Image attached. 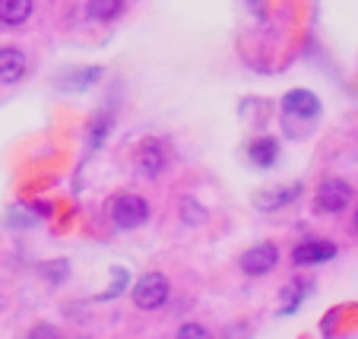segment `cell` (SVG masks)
<instances>
[{"label":"cell","instance_id":"obj_1","mask_svg":"<svg viewBox=\"0 0 358 339\" xmlns=\"http://www.w3.org/2000/svg\"><path fill=\"white\" fill-rule=\"evenodd\" d=\"M169 292H171L169 279H165L162 273H146V276L134 285V305L140 308V311H156V308H162L165 301H169Z\"/></svg>","mask_w":358,"mask_h":339},{"label":"cell","instance_id":"obj_11","mask_svg":"<svg viewBox=\"0 0 358 339\" xmlns=\"http://www.w3.org/2000/svg\"><path fill=\"white\" fill-rule=\"evenodd\" d=\"M124 10V0H89V16L95 22H111Z\"/></svg>","mask_w":358,"mask_h":339},{"label":"cell","instance_id":"obj_3","mask_svg":"<svg viewBox=\"0 0 358 339\" xmlns=\"http://www.w3.org/2000/svg\"><path fill=\"white\" fill-rule=\"evenodd\" d=\"M349 203H352V187L343 178H327L317 187V194H314L317 212H343Z\"/></svg>","mask_w":358,"mask_h":339},{"label":"cell","instance_id":"obj_14","mask_svg":"<svg viewBox=\"0 0 358 339\" xmlns=\"http://www.w3.org/2000/svg\"><path fill=\"white\" fill-rule=\"evenodd\" d=\"M175 339H213V336H210V330H206L203 324H184L181 330H178Z\"/></svg>","mask_w":358,"mask_h":339},{"label":"cell","instance_id":"obj_15","mask_svg":"<svg viewBox=\"0 0 358 339\" xmlns=\"http://www.w3.org/2000/svg\"><path fill=\"white\" fill-rule=\"evenodd\" d=\"M29 339H61V333H57L51 324H38L32 333H29Z\"/></svg>","mask_w":358,"mask_h":339},{"label":"cell","instance_id":"obj_13","mask_svg":"<svg viewBox=\"0 0 358 339\" xmlns=\"http://www.w3.org/2000/svg\"><path fill=\"white\" fill-rule=\"evenodd\" d=\"M304 292H308V282H304V279H295V282H292L289 289H285V308H282V311H285V314L295 311L298 301L304 298Z\"/></svg>","mask_w":358,"mask_h":339},{"label":"cell","instance_id":"obj_6","mask_svg":"<svg viewBox=\"0 0 358 339\" xmlns=\"http://www.w3.org/2000/svg\"><path fill=\"white\" fill-rule=\"evenodd\" d=\"M165 165H169V152H165V143L159 140H146L140 146V152H136V168L143 171L146 178H156L165 171Z\"/></svg>","mask_w":358,"mask_h":339},{"label":"cell","instance_id":"obj_7","mask_svg":"<svg viewBox=\"0 0 358 339\" xmlns=\"http://www.w3.org/2000/svg\"><path fill=\"white\" fill-rule=\"evenodd\" d=\"M282 111L289 117H301V121H308V117H317L320 102H317V95L308 92V89H295V92H289L282 99Z\"/></svg>","mask_w":358,"mask_h":339},{"label":"cell","instance_id":"obj_12","mask_svg":"<svg viewBox=\"0 0 358 339\" xmlns=\"http://www.w3.org/2000/svg\"><path fill=\"white\" fill-rule=\"evenodd\" d=\"M298 194H301V187L298 184H292V187H285V190H266V194H260V210H276V206H285L289 200H295Z\"/></svg>","mask_w":358,"mask_h":339},{"label":"cell","instance_id":"obj_8","mask_svg":"<svg viewBox=\"0 0 358 339\" xmlns=\"http://www.w3.org/2000/svg\"><path fill=\"white\" fill-rule=\"evenodd\" d=\"M22 73H26V55L16 48H0V82L3 86L20 82Z\"/></svg>","mask_w":358,"mask_h":339},{"label":"cell","instance_id":"obj_10","mask_svg":"<svg viewBox=\"0 0 358 339\" xmlns=\"http://www.w3.org/2000/svg\"><path fill=\"white\" fill-rule=\"evenodd\" d=\"M32 16V0H0V22L3 26H22Z\"/></svg>","mask_w":358,"mask_h":339},{"label":"cell","instance_id":"obj_2","mask_svg":"<svg viewBox=\"0 0 358 339\" xmlns=\"http://www.w3.org/2000/svg\"><path fill=\"white\" fill-rule=\"evenodd\" d=\"M111 219H115L117 229H140L149 219V203L136 194H121L111 203Z\"/></svg>","mask_w":358,"mask_h":339},{"label":"cell","instance_id":"obj_4","mask_svg":"<svg viewBox=\"0 0 358 339\" xmlns=\"http://www.w3.org/2000/svg\"><path fill=\"white\" fill-rule=\"evenodd\" d=\"M276 264H279V251L270 241H260V245H254L250 251L241 254V270L248 276H266Z\"/></svg>","mask_w":358,"mask_h":339},{"label":"cell","instance_id":"obj_9","mask_svg":"<svg viewBox=\"0 0 358 339\" xmlns=\"http://www.w3.org/2000/svg\"><path fill=\"white\" fill-rule=\"evenodd\" d=\"M276 159H279V143L273 136H260V140L250 143V162L257 168H270V165H276Z\"/></svg>","mask_w":358,"mask_h":339},{"label":"cell","instance_id":"obj_16","mask_svg":"<svg viewBox=\"0 0 358 339\" xmlns=\"http://www.w3.org/2000/svg\"><path fill=\"white\" fill-rule=\"evenodd\" d=\"M352 225H355V231H358V212H355V222H352Z\"/></svg>","mask_w":358,"mask_h":339},{"label":"cell","instance_id":"obj_5","mask_svg":"<svg viewBox=\"0 0 358 339\" xmlns=\"http://www.w3.org/2000/svg\"><path fill=\"white\" fill-rule=\"evenodd\" d=\"M336 257V245L324 241V238H311V241H301V245L292 251V260L298 266H314V264H327V260Z\"/></svg>","mask_w":358,"mask_h":339}]
</instances>
